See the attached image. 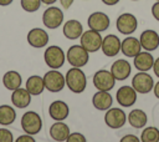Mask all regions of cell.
I'll use <instances>...</instances> for the list:
<instances>
[{"label":"cell","mask_w":159,"mask_h":142,"mask_svg":"<svg viewBox=\"0 0 159 142\" xmlns=\"http://www.w3.org/2000/svg\"><path fill=\"white\" fill-rule=\"evenodd\" d=\"M152 15L157 21H159V1H155L152 5Z\"/></svg>","instance_id":"d6a6232c"},{"label":"cell","mask_w":159,"mask_h":142,"mask_svg":"<svg viewBox=\"0 0 159 142\" xmlns=\"http://www.w3.org/2000/svg\"><path fill=\"white\" fill-rule=\"evenodd\" d=\"M116 78L108 70H98L93 75V85L97 90L101 91H111L114 87Z\"/></svg>","instance_id":"ba28073f"},{"label":"cell","mask_w":159,"mask_h":142,"mask_svg":"<svg viewBox=\"0 0 159 142\" xmlns=\"http://www.w3.org/2000/svg\"><path fill=\"white\" fill-rule=\"evenodd\" d=\"M87 24H88L89 29L102 32V31H106L109 27L111 20L107 16V14H104L102 11H94L89 15V17L87 20Z\"/></svg>","instance_id":"4fadbf2b"},{"label":"cell","mask_w":159,"mask_h":142,"mask_svg":"<svg viewBox=\"0 0 159 142\" xmlns=\"http://www.w3.org/2000/svg\"><path fill=\"white\" fill-rule=\"evenodd\" d=\"M155 1H159V0H155Z\"/></svg>","instance_id":"7bdbcfd3"},{"label":"cell","mask_w":159,"mask_h":142,"mask_svg":"<svg viewBox=\"0 0 159 142\" xmlns=\"http://www.w3.org/2000/svg\"><path fill=\"white\" fill-rule=\"evenodd\" d=\"M102 40L103 39H102L99 31H96V30H92V29L82 32V35H81V45L88 52L98 51L102 46Z\"/></svg>","instance_id":"8992f818"},{"label":"cell","mask_w":159,"mask_h":142,"mask_svg":"<svg viewBox=\"0 0 159 142\" xmlns=\"http://www.w3.org/2000/svg\"><path fill=\"white\" fill-rule=\"evenodd\" d=\"M139 41L145 51H154L159 46V34L155 30H144L139 36Z\"/></svg>","instance_id":"9a60e30c"},{"label":"cell","mask_w":159,"mask_h":142,"mask_svg":"<svg viewBox=\"0 0 159 142\" xmlns=\"http://www.w3.org/2000/svg\"><path fill=\"white\" fill-rule=\"evenodd\" d=\"M133 64H134L135 69L139 71H149L150 69H153L154 57L152 56L150 51H144V52L140 51L138 55L134 56Z\"/></svg>","instance_id":"44dd1931"},{"label":"cell","mask_w":159,"mask_h":142,"mask_svg":"<svg viewBox=\"0 0 159 142\" xmlns=\"http://www.w3.org/2000/svg\"><path fill=\"white\" fill-rule=\"evenodd\" d=\"M120 45H122V41L119 40L118 36L116 35H107L103 40H102V52L108 56V57H113V56H117L120 51Z\"/></svg>","instance_id":"5bb4252c"},{"label":"cell","mask_w":159,"mask_h":142,"mask_svg":"<svg viewBox=\"0 0 159 142\" xmlns=\"http://www.w3.org/2000/svg\"><path fill=\"white\" fill-rule=\"evenodd\" d=\"M66 86L73 93H82L87 86V78L81 67H72L67 71L66 76Z\"/></svg>","instance_id":"6da1fadb"},{"label":"cell","mask_w":159,"mask_h":142,"mask_svg":"<svg viewBox=\"0 0 159 142\" xmlns=\"http://www.w3.org/2000/svg\"><path fill=\"white\" fill-rule=\"evenodd\" d=\"M132 1H138V0H132Z\"/></svg>","instance_id":"b9f144b4"},{"label":"cell","mask_w":159,"mask_h":142,"mask_svg":"<svg viewBox=\"0 0 159 142\" xmlns=\"http://www.w3.org/2000/svg\"><path fill=\"white\" fill-rule=\"evenodd\" d=\"M27 42L32 47H37V49L43 47L48 42V34L40 27L31 29L27 34Z\"/></svg>","instance_id":"2e32d148"},{"label":"cell","mask_w":159,"mask_h":142,"mask_svg":"<svg viewBox=\"0 0 159 142\" xmlns=\"http://www.w3.org/2000/svg\"><path fill=\"white\" fill-rule=\"evenodd\" d=\"M132 86L138 93H149L154 87V81L147 71H140L133 76Z\"/></svg>","instance_id":"52a82bcc"},{"label":"cell","mask_w":159,"mask_h":142,"mask_svg":"<svg viewBox=\"0 0 159 142\" xmlns=\"http://www.w3.org/2000/svg\"><path fill=\"white\" fill-rule=\"evenodd\" d=\"M112 102H113V98L108 91L98 90L92 97V103H93L94 108H97L99 111H107L112 106Z\"/></svg>","instance_id":"ffe728a7"},{"label":"cell","mask_w":159,"mask_h":142,"mask_svg":"<svg viewBox=\"0 0 159 142\" xmlns=\"http://www.w3.org/2000/svg\"><path fill=\"white\" fill-rule=\"evenodd\" d=\"M43 83L45 88H47L50 92H60L66 85V78L60 71L52 69L51 71H47L45 73Z\"/></svg>","instance_id":"5b68a950"},{"label":"cell","mask_w":159,"mask_h":142,"mask_svg":"<svg viewBox=\"0 0 159 142\" xmlns=\"http://www.w3.org/2000/svg\"><path fill=\"white\" fill-rule=\"evenodd\" d=\"M117 30L123 34V35H130L137 30L138 26V20L133 14L129 12H124L122 15L118 16L117 19Z\"/></svg>","instance_id":"8fae6325"},{"label":"cell","mask_w":159,"mask_h":142,"mask_svg":"<svg viewBox=\"0 0 159 142\" xmlns=\"http://www.w3.org/2000/svg\"><path fill=\"white\" fill-rule=\"evenodd\" d=\"M140 141L142 142H158L159 141V130L153 126L145 127L140 135Z\"/></svg>","instance_id":"f1b7e54d"},{"label":"cell","mask_w":159,"mask_h":142,"mask_svg":"<svg viewBox=\"0 0 159 142\" xmlns=\"http://www.w3.org/2000/svg\"><path fill=\"white\" fill-rule=\"evenodd\" d=\"M57 0H41V2H43L45 5H52V4H55Z\"/></svg>","instance_id":"60d3db41"},{"label":"cell","mask_w":159,"mask_h":142,"mask_svg":"<svg viewBox=\"0 0 159 142\" xmlns=\"http://www.w3.org/2000/svg\"><path fill=\"white\" fill-rule=\"evenodd\" d=\"M21 127L31 136L37 135L42 128V120L35 111H27L21 117Z\"/></svg>","instance_id":"3957f363"},{"label":"cell","mask_w":159,"mask_h":142,"mask_svg":"<svg viewBox=\"0 0 159 142\" xmlns=\"http://www.w3.org/2000/svg\"><path fill=\"white\" fill-rule=\"evenodd\" d=\"M127 121V115L122 108L118 107H109L104 115V122L109 128H120L124 126Z\"/></svg>","instance_id":"9c48e42d"},{"label":"cell","mask_w":159,"mask_h":142,"mask_svg":"<svg viewBox=\"0 0 159 142\" xmlns=\"http://www.w3.org/2000/svg\"><path fill=\"white\" fill-rule=\"evenodd\" d=\"M63 21V12L60 7L50 6L42 14V22L48 29H57Z\"/></svg>","instance_id":"30bf717a"},{"label":"cell","mask_w":159,"mask_h":142,"mask_svg":"<svg viewBox=\"0 0 159 142\" xmlns=\"http://www.w3.org/2000/svg\"><path fill=\"white\" fill-rule=\"evenodd\" d=\"M43 59H45V62H46V65L48 67L57 70V69H60V67L63 66L66 56H65L63 50L60 46L52 45V46H48L45 50Z\"/></svg>","instance_id":"277c9868"},{"label":"cell","mask_w":159,"mask_h":142,"mask_svg":"<svg viewBox=\"0 0 159 142\" xmlns=\"http://www.w3.org/2000/svg\"><path fill=\"white\" fill-rule=\"evenodd\" d=\"M16 118V112L11 106L1 105L0 106V125L1 126H9L11 125Z\"/></svg>","instance_id":"83f0119b"},{"label":"cell","mask_w":159,"mask_h":142,"mask_svg":"<svg viewBox=\"0 0 159 142\" xmlns=\"http://www.w3.org/2000/svg\"><path fill=\"white\" fill-rule=\"evenodd\" d=\"M130 71H132L130 64L124 59H119V60L114 61L111 66V72L114 76V78L118 81L125 80L130 75Z\"/></svg>","instance_id":"e0dca14e"},{"label":"cell","mask_w":159,"mask_h":142,"mask_svg":"<svg viewBox=\"0 0 159 142\" xmlns=\"http://www.w3.org/2000/svg\"><path fill=\"white\" fill-rule=\"evenodd\" d=\"M11 102L14 103V106H16L19 108H25L31 102V93L26 88L19 87V88H16V90L12 91Z\"/></svg>","instance_id":"603a6c76"},{"label":"cell","mask_w":159,"mask_h":142,"mask_svg":"<svg viewBox=\"0 0 159 142\" xmlns=\"http://www.w3.org/2000/svg\"><path fill=\"white\" fill-rule=\"evenodd\" d=\"M104 5H108V6H113V5H116V4H118L119 2V0H101Z\"/></svg>","instance_id":"74e56055"},{"label":"cell","mask_w":159,"mask_h":142,"mask_svg":"<svg viewBox=\"0 0 159 142\" xmlns=\"http://www.w3.org/2000/svg\"><path fill=\"white\" fill-rule=\"evenodd\" d=\"M120 141L122 142H139V138L137 136H134V135H127V136L122 137Z\"/></svg>","instance_id":"836d02e7"},{"label":"cell","mask_w":159,"mask_h":142,"mask_svg":"<svg viewBox=\"0 0 159 142\" xmlns=\"http://www.w3.org/2000/svg\"><path fill=\"white\" fill-rule=\"evenodd\" d=\"M140 50H142V45H140L139 39H137V37L128 36L122 41L120 51L127 57H134L135 55H138L140 52Z\"/></svg>","instance_id":"ac0fdd59"},{"label":"cell","mask_w":159,"mask_h":142,"mask_svg":"<svg viewBox=\"0 0 159 142\" xmlns=\"http://www.w3.org/2000/svg\"><path fill=\"white\" fill-rule=\"evenodd\" d=\"M153 90H154V95H155V97H157V98H159V81L154 85Z\"/></svg>","instance_id":"f35d334b"},{"label":"cell","mask_w":159,"mask_h":142,"mask_svg":"<svg viewBox=\"0 0 159 142\" xmlns=\"http://www.w3.org/2000/svg\"><path fill=\"white\" fill-rule=\"evenodd\" d=\"M137 91L133 88V86H129V85H124V86H120L119 90L117 91L116 93V98H117V102L119 103V106H123V107H129V106H133L137 101Z\"/></svg>","instance_id":"7c38bea8"},{"label":"cell","mask_w":159,"mask_h":142,"mask_svg":"<svg viewBox=\"0 0 159 142\" xmlns=\"http://www.w3.org/2000/svg\"><path fill=\"white\" fill-rule=\"evenodd\" d=\"M153 70H154V73H155V76H158V78H159V57H158L157 60H154Z\"/></svg>","instance_id":"d590c367"},{"label":"cell","mask_w":159,"mask_h":142,"mask_svg":"<svg viewBox=\"0 0 159 142\" xmlns=\"http://www.w3.org/2000/svg\"><path fill=\"white\" fill-rule=\"evenodd\" d=\"M21 82H22V78L17 71H7L2 76V83L7 90L14 91L19 88L21 86Z\"/></svg>","instance_id":"4316f807"},{"label":"cell","mask_w":159,"mask_h":142,"mask_svg":"<svg viewBox=\"0 0 159 142\" xmlns=\"http://www.w3.org/2000/svg\"><path fill=\"white\" fill-rule=\"evenodd\" d=\"M16 142H35V140H34V137H31V135L26 133V135H24V136H20V137L16 140Z\"/></svg>","instance_id":"e575fe53"},{"label":"cell","mask_w":159,"mask_h":142,"mask_svg":"<svg viewBox=\"0 0 159 142\" xmlns=\"http://www.w3.org/2000/svg\"><path fill=\"white\" fill-rule=\"evenodd\" d=\"M127 118H128L129 125L134 128H143L144 126H147V122H148L147 113L143 110H139V108L132 110Z\"/></svg>","instance_id":"d4e9b609"},{"label":"cell","mask_w":159,"mask_h":142,"mask_svg":"<svg viewBox=\"0 0 159 142\" xmlns=\"http://www.w3.org/2000/svg\"><path fill=\"white\" fill-rule=\"evenodd\" d=\"M41 0H21V7L27 12H35L40 9Z\"/></svg>","instance_id":"f546056e"},{"label":"cell","mask_w":159,"mask_h":142,"mask_svg":"<svg viewBox=\"0 0 159 142\" xmlns=\"http://www.w3.org/2000/svg\"><path fill=\"white\" fill-rule=\"evenodd\" d=\"M82 32H83V26L78 20L72 19L66 21L63 25V35L70 40H76L81 37Z\"/></svg>","instance_id":"7402d4cb"},{"label":"cell","mask_w":159,"mask_h":142,"mask_svg":"<svg viewBox=\"0 0 159 142\" xmlns=\"http://www.w3.org/2000/svg\"><path fill=\"white\" fill-rule=\"evenodd\" d=\"M14 137L11 131L6 130V128H0V142H12Z\"/></svg>","instance_id":"4dcf8cb0"},{"label":"cell","mask_w":159,"mask_h":142,"mask_svg":"<svg viewBox=\"0 0 159 142\" xmlns=\"http://www.w3.org/2000/svg\"><path fill=\"white\" fill-rule=\"evenodd\" d=\"M89 52L82 45H73L68 49L66 59L73 67H82L86 66L89 60Z\"/></svg>","instance_id":"7a4b0ae2"},{"label":"cell","mask_w":159,"mask_h":142,"mask_svg":"<svg viewBox=\"0 0 159 142\" xmlns=\"http://www.w3.org/2000/svg\"><path fill=\"white\" fill-rule=\"evenodd\" d=\"M45 88V83H43V77L34 75L30 76L26 81V90L31 93V96H37L40 93H42Z\"/></svg>","instance_id":"484cf974"},{"label":"cell","mask_w":159,"mask_h":142,"mask_svg":"<svg viewBox=\"0 0 159 142\" xmlns=\"http://www.w3.org/2000/svg\"><path fill=\"white\" fill-rule=\"evenodd\" d=\"M48 113H50L51 118H53L56 121H63V120L67 118V116L70 113V108H68L66 102H63L61 100H57V101H53L50 105Z\"/></svg>","instance_id":"d6986e66"},{"label":"cell","mask_w":159,"mask_h":142,"mask_svg":"<svg viewBox=\"0 0 159 142\" xmlns=\"http://www.w3.org/2000/svg\"><path fill=\"white\" fill-rule=\"evenodd\" d=\"M67 141L68 142H86V137L80 132H73V133H70Z\"/></svg>","instance_id":"1f68e13d"},{"label":"cell","mask_w":159,"mask_h":142,"mask_svg":"<svg viewBox=\"0 0 159 142\" xmlns=\"http://www.w3.org/2000/svg\"><path fill=\"white\" fill-rule=\"evenodd\" d=\"M14 0H0V6H7L12 2Z\"/></svg>","instance_id":"ab89813d"},{"label":"cell","mask_w":159,"mask_h":142,"mask_svg":"<svg viewBox=\"0 0 159 142\" xmlns=\"http://www.w3.org/2000/svg\"><path fill=\"white\" fill-rule=\"evenodd\" d=\"M50 136L52 140L58 141V142L67 141L70 136V127L62 121H57L50 127Z\"/></svg>","instance_id":"cb8c5ba5"},{"label":"cell","mask_w":159,"mask_h":142,"mask_svg":"<svg viewBox=\"0 0 159 142\" xmlns=\"http://www.w3.org/2000/svg\"><path fill=\"white\" fill-rule=\"evenodd\" d=\"M73 1H75V0H60L61 5H62L65 9H70V6L73 4Z\"/></svg>","instance_id":"8d00e7d4"}]
</instances>
